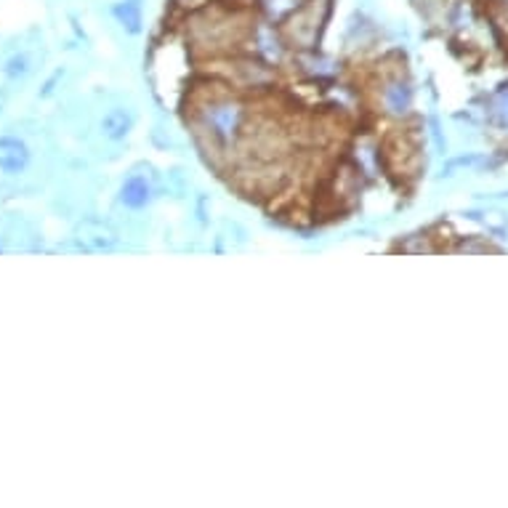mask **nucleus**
Wrapping results in <instances>:
<instances>
[{
	"mask_svg": "<svg viewBox=\"0 0 508 508\" xmlns=\"http://www.w3.org/2000/svg\"><path fill=\"white\" fill-rule=\"evenodd\" d=\"M133 125H136V110L125 102H115V104H107L104 112L99 115L96 131H99V136H102L104 142L120 144L128 139Z\"/></svg>",
	"mask_w": 508,
	"mask_h": 508,
	"instance_id": "1",
	"label": "nucleus"
},
{
	"mask_svg": "<svg viewBox=\"0 0 508 508\" xmlns=\"http://www.w3.org/2000/svg\"><path fill=\"white\" fill-rule=\"evenodd\" d=\"M75 240L80 248L91 250V253H110L120 248V232L115 229L110 221L102 218H85L75 229Z\"/></svg>",
	"mask_w": 508,
	"mask_h": 508,
	"instance_id": "2",
	"label": "nucleus"
},
{
	"mask_svg": "<svg viewBox=\"0 0 508 508\" xmlns=\"http://www.w3.org/2000/svg\"><path fill=\"white\" fill-rule=\"evenodd\" d=\"M154 192H157V176L149 168H136L128 173V179L120 186V205L128 211H142L152 203Z\"/></svg>",
	"mask_w": 508,
	"mask_h": 508,
	"instance_id": "3",
	"label": "nucleus"
},
{
	"mask_svg": "<svg viewBox=\"0 0 508 508\" xmlns=\"http://www.w3.org/2000/svg\"><path fill=\"white\" fill-rule=\"evenodd\" d=\"M32 165V147L21 136H0V173L24 176Z\"/></svg>",
	"mask_w": 508,
	"mask_h": 508,
	"instance_id": "4",
	"label": "nucleus"
},
{
	"mask_svg": "<svg viewBox=\"0 0 508 508\" xmlns=\"http://www.w3.org/2000/svg\"><path fill=\"white\" fill-rule=\"evenodd\" d=\"M115 16L120 21L122 27H128L131 32H139L142 27V6H139V0H122L115 6Z\"/></svg>",
	"mask_w": 508,
	"mask_h": 508,
	"instance_id": "5",
	"label": "nucleus"
},
{
	"mask_svg": "<svg viewBox=\"0 0 508 508\" xmlns=\"http://www.w3.org/2000/svg\"><path fill=\"white\" fill-rule=\"evenodd\" d=\"M32 70H35V64L27 53H14L9 61H6V67H3V75L9 78V80H24V78H30Z\"/></svg>",
	"mask_w": 508,
	"mask_h": 508,
	"instance_id": "6",
	"label": "nucleus"
}]
</instances>
